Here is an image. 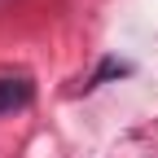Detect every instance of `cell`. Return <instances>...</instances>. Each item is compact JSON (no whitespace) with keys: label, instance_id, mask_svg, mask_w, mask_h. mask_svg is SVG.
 I'll list each match as a JSON object with an SVG mask.
<instances>
[{"label":"cell","instance_id":"cell-1","mask_svg":"<svg viewBox=\"0 0 158 158\" xmlns=\"http://www.w3.org/2000/svg\"><path fill=\"white\" fill-rule=\"evenodd\" d=\"M31 97H35V84H31V79H0V114L31 106Z\"/></svg>","mask_w":158,"mask_h":158},{"label":"cell","instance_id":"cell-2","mask_svg":"<svg viewBox=\"0 0 158 158\" xmlns=\"http://www.w3.org/2000/svg\"><path fill=\"white\" fill-rule=\"evenodd\" d=\"M127 70H132L127 62H118V57H106V62H101V66H97V75L88 79V84H84V88H101V84H106V79H118V75H127Z\"/></svg>","mask_w":158,"mask_h":158}]
</instances>
